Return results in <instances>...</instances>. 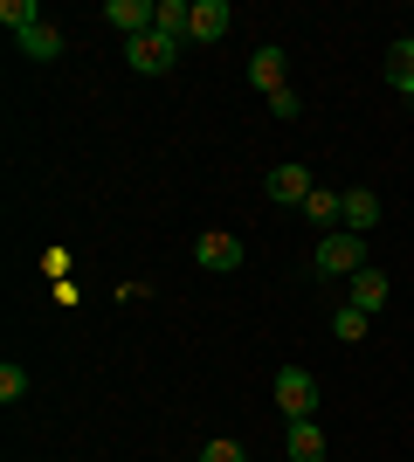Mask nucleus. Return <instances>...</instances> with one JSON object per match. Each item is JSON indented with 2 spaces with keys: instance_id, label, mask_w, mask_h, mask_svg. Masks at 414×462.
I'll return each mask as SVG.
<instances>
[{
  "instance_id": "f257e3e1",
  "label": "nucleus",
  "mask_w": 414,
  "mask_h": 462,
  "mask_svg": "<svg viewBox=\"0 0 414 462\" xmlns=\"http://www.w3.org/2000/svg\"><path fill=\"white\" fill-rule=\"evenodd\" d=\"M311 270H317V276H345V283H353V276L366 270V235L332 228V235H325V242L311 249Z\"/></svg>"
},
{
  "instance_id": "f03ea898",
  "label": "nucleus",
  "mask_w": 414,
  "mask_h": 462,
  "mask_svg": "<svg viewBox=\"0 0 414 462\" xmlns=\"http://www.w3.org/2000/svg\"><path fill=\"white\" fill-rule=\"evenodd\" d=\"M276 407H283V421H311L317 414V380L304 366H283L276 373Z\"/></svg>"
},
{
  "instance_id": "7ed1b4c3",
  "label": "nucleus",
  "mask_w": 414,
  "mask_h": 462,
  "mask_svg": "<svg viewBox=\"0 0 414 462\" xmlns=\"http://www.w3.org/2000/svg\"><path fill=\"white\" fill-rule=\"evenodd\" d=\"M242 255H249V249H242L228 228H207V235L194 242V263H200L207 276H235V270H242Z\"/></svg>"
},
{
  "instance_id": "20e7f679",
  "label": "nucleus",
  "mask_w": 414,
  "mask_h": 462,
  "mask_svg": "<svg viewBox=\"0 0 414 462\" xmlns=\"http://www.w3.org/2000/svg\"><path fill=\"white\" fill-rule=\"evenodd\" d=\"M124 62H132L138 77H166L179 62V42H166V35H138V42H124Z\"/></svg>"
},
{
  "instance_id": "39448f33",
  "label": "nucleus",
  "mask_w": 414,
  "mask_h": 462,
  "mask_svg": "<svg viewBox=\"0 0 414 462\" xmlns=\"http://www.w3.org/2000/svg\"><path fill=\"white\" fill-rule=\"evenodd\" d=\"M262 193H270L276 208H304V200H311V166H270V180H262Z\"/></svg>"
},
{
  "instance_id": "423d86ee",
  "label": "nucleus",
  "mask_w": 414,
  "mask_h": 462,
  "mask_svg": "<svg viewBox=\"0 0 414 462\" xmlns=\"http://www.w3.org/2000/svg\"><path fill=\"white\" fill-rule=\"evenodd\" d=\"M249 83H256L262 97H276V90H290V56L276 49V42H262L256 56H249Z\"/></svg>"
},
{
  "instance_id": "0eeeda50",
  "label": "nucleus",
  "mask_w": 414,
  "mask_h": 462,
  "mask_svg": "<svg viewBox=\"0 0 414 462\" xmlns=\"http://www.w3.org/2000/svg\"><path fill=\"white\" fill-rule=\"evenodd\" d=\"M104 21L124 42H138V35H152V0H104Z\"/></svg>"
},
{
  "instance_id": "6e6552de",
  "label": "nucleus",
  "mask_w": 414,
  "mask_h": 462,
  "mask_svg": "<svg viewBox=\"0 0 414 462\" xmlns=\"http://www.w3.org/2000/svg\"><path fill=\"white\" fill-rule=\"evenodd\" d=\"M152 35L194 42V0H152Z\"/></svg>"
},
{
  "instance_id": "1a4fd4ad",
  "label": "nucleus",
  "mask_w": 414,
  "mask_h": 462,
  "mask_svg": "<svg viewBox=\"0 0 414 462\" xmlns=\"http://www.w3.org/2000/svg\"><path fill=\"white\" fill-rule=\"evenodd\" d=\"M380 193L373 187H345V221H338V228H353V235H373L380 228Z\"/></svg>"
},
{
  "instance_id": "9d476101",
  "label": "nucleus",
  "mask_w": 414,
  "mask_h": 462,
  "mask_svg": "<svg viewBox=\"0 0 414 462\" xmlns=\"http://www.w3.org/2000/svg\"><path fill=\"white\" fill-rule=\"evenodd\" d=\"M235 28V7L228 0H194V42H221Z\"/></svg>"
},
{
  "instance_id": "9b49d317",
  "label": "nucleus",
  "mask_w": 414,
  "mask_h": 462,
  "mask_svg": "<svg viewBox=\"0 0 414 462\" xmlns=\"http://www.w3.org/2000/svg\"><path fill=\"white\" fill-rule=\"evenodd\" d=\"M304 221L332 235L338 221H345V193H338V187H311V200H304Z\"/></svg>"
},
{
  "instance_id": "f8f14e48",
  "label": "nucleus",
  "mask_w": 414,
  "mask_h": 462,
  "mask_svg": "<svg viewBox=\"0 0 414 462\" xmlns=\"http://www.w3.org/2000/svg\"><path fill=\"white\" fill-rule=\"evenodd\" d=\"M387 83L408 97V111H414V35H400L394 49H387Z\"/></svg>"
},
{
  "instance_id": "ddd939ff",
  "label": "nucleus",
  "mask_w": 414,
  "mask_h": 462,
  "mask_svg": "<svg viewBox=\"0 0 414 462\" xmlns=\"http://www.w3.org/2000/svg\"><path fill=\"white\" fill-rule=\"evenodd\" d=\"M345 304H353V310H366V318H373V310L387 304V276H380V270H359L353 283H345Z\"/></svg>"
},
{
  "instance_id": "4468645a",
  "label": "nucleus",
  "mask_w": 414,
  "mask_h": 462,
  "mask_svg": "<svg viewBox=\"0 0 414 462\" xmlns=\"http://www.w3.org/2000/svg\"><path fill=\"white\" fill-rule=\"evenodd\" d=\"M283 442H290V462H325V428L317 421H290Z\"/></svg>"
},
{
  "instance_id": "2eb2a0df",
  "label": "nucleus",
  "mask_w": 414,
  "mask_h": 462,
  "mask_svg": "<svg viewBox=\"0 0 414 462\" xmlns=\"http://www.w3.org/2000/svg\"><path fill=\"white\" fill-rule=\"evenodd\" d=\"M21 56H28V62H56L62 56V28H56V21L28 28V35H21Z\"/></svg>"
},
{
  "instance_id": "dca6fc26",
  "label": "nucleus",
  "mask_w": 414,
  "mask_h": 462,
  "mask_svg": "<svg viewBox=\"0 0 414 462\" xmlns=\"http://www.w3.org/2000/svg\"><path fill=\"white\" fill-rule=\"evenodd\" d=\"M332 331H338V346H359V338H366V331H373V318H366V310H353V304H338Z\"/></svg>"
},
{
  "instance_id": "f3484780",
  "label": "nucleus",
  "mask_w": 414,
  "mask_h": 462,
  "mask_svg": "<svg viewBox=\"0 0 414 462\" xmlns=\"http://www.w3.org/2000/svg\"><path fill=\"white\" fill-rule=\"evenodd\" d=\"M0 21H7V28H14V42H21L28 28H41V7H35V0H0Z\"/></svg>"
},
{
  "instance_id": "a211bd4d",
  "label": "nucleus",
  "mask_w": 414,
  "mask_h": 462,
  "mask_svg": "<svg viewBox=\"0 0 414 462\" xmlns=\"http://www.w3.org/2000/svg\"><path fill=\"white\" fill-rule=\"evenodd\" d=\"M0 401H7V407H14V401H28V373H21L14 359L0 366Z\"/></svg>"
},
{
  "instance_id": "6ab92c4d",
  "label": "nucleus",
  "mask_w": 414,
  "mask_h": 462,
  "mask_svg": "<svg viewBox=\"0 0 414 462\" xmlns=\"http://www.w3.org/2000/svg\"><path fill=\"white\" fill-rule=\"evenodd\" d=\"M200 462H249V456H242V442H228V435H221V442L200 448Z\"/></svg>"
},
{
  "instance_id": "aec40b11",
  "label": "nucleus",
  "mask_w": 414,
  "mask_h": 462,
  "mask_svg": "<svg viewBox=\"0 0 414 462\" xmlns=\"http://www.w3.org/2000/svg\"><path fill=\"white\" fill-rule=\"evenodd\" d=\"M270 111H276V117H297V111H304V97H297V90H276Z\"/></svg>"
},
{
  "instance_id": "412c9836",
  "label": "nucleus",
  "mask_w": 414,
  "mask_h": 462,
  "mask_svg": "<svg viewBox=\"0 0 414 462\" xmlns=\"http://www.w3.org/2000/svg\"><path fill=\"white\" fill-rule=\"evenodd\" d=\"M41 270L56 276V283H69V255H62V249H49V255H41Z\"/></svg>"
}]
</instances>
